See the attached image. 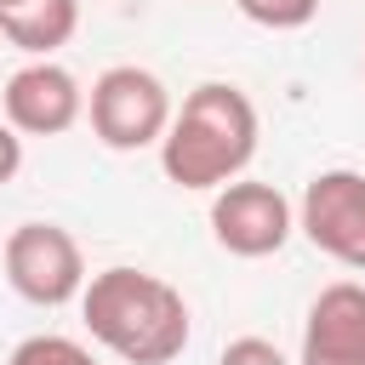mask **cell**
Wrapping results in <instances>:
<instances>
[{
	"label": "cell",
	"instance_id": "1",
	"mask_svg": "<svg viewBox=\"0 0 365 365\" xmlns=\"http://www.w3.org/2000/svg\"><path fill=\"white\" fill-rule=\"evenodd\" d=\"M80 319L91 342L120 354L125 365H171L188 348V302L171 279L148 268H103L80 291Z\"/></svg>",
	"mask_w": 365,
	"mask_h": 365
},
{
	"label": "cell",
	"instance_id": "2",
	"mask_svg": "<svg viewBox=\"0 0 365 365\" xmlns=\"http://www.w3.org/2000/svg\"><path fill=\"white\" fill-rule=\"evenodd\" d=\"M257 103L228 86V80H200L182 108L171 114L165 137H160V171L177 182V188H194V194H217L222 182H234L251 154H257Z\"/></svg>",
	"mask_w": 365,
	"mask_h": 365
},
{
	"label": "cell",
	"instance_id": "3",
	"mask_svg": "<svg viewBox=\"0 0 365 365\" xmlns=\"http://www.w3.org/2000/svg\"><path fill=\"white\" fill-rule=\"evenodd\" d=\"M86 114H91V137L114 154H137V148H160L165 125H171V91L154 68H137V63H114L91 80V97H86Z\"/></svg>",
	"mask_w": 365,
	"mask_h": 365
},
{
	"label": "cell",
	"instance_id": "4",
	"mask_svg": "<svg viewBox=\"0 0 365 365\" xmlns=\"http://www.w3.org/2000/svg\"><path fill=\"white\" fill-rule=\"evenodd\" d=\"M0 262H6V285H11L23 302H34V308L80 302V291H86V279H91L80 240H74L68 228H57V222H17V228L6 234Z\"/></svg>",
	"mask_w": 365,
	"mask_h": 365
},
{
	"label": "cell",
	"instance_id": "5",
	"mask_svg": "<svg viewBox=\"0 0 365 365\" xmlns=\"http://www.w3.org/2000/svg\"><path fill=\"white\" fill-rule=\"evenodd\" d=\"M297 228L308 234L314 251L365 274V171H348V165L314 171L297 200Z\"/></svg>",
	"mask_w": 365,
	"mask_h": 365
},
{
	"label": "cell",
	"instance_id": "6",
	"mask_svg": "<svg viewBox=\"0 0 365 365\" xmlns=\"http://www.w3.org/2000/svg\"><path fill=\"white\" fill-rule=\"evenodd\" d=\"M297 228V205L274 188V182H251V177H234L211 194V240L228 251V257H274L285 251Z\"/></svg>",
	"mask_w": 365,
	"mask_h": 365
},
{
	"label": "cell",
	"instance_id": "7",
	"mask_svg": "<svg viewBox=\"0 0 365 365\" xmlns=\"http://www.w3.org/2000/svg\"><path fill=\"white\" fill-rule=\"evenodd\" d=\"M0 108H6V120H11L23 137H63V131L86 114V91H80V80H74L63 63L29 57V63L6 80Z\"/></svg>",
	"mask_w": 365,
	"mask_h": 365
},
{
	"label": "cell",
	"instance_id": "8",
	"mask_svg": "<svg viewBox=\"0 0 365 365\" xmlns=\"http://www.w3.org/2000/svg\"><path fill=\"white\" fill-rule=\"evenodd\" d=\"M297 365H365V285L359 279H331L308 302Z\"/></svg>",
	"mask_w": 365,
	"mask_h": 365
},
{
	"label": "cell",
	"instance_id": "9",
	"mask_svg": "<svg viewBox=\"0 0 365 365\" xmlns=\"http://www.w3.org/2000/svg\"><path fill=\"white\" fill-rule=\"evenodd\" d=\"M80 29V0H17L0 6V34L23 51V57H51L57 46H68Z\"/></svg>",
	"mask_w": 365,
	"mask_h": 365
},
{
	"label": "cell",
	"instance_id": "10",
	"mask_svg": "<svg viewBox=\"0 0 365 365\" xmlns=\"http://www.w3.org/2000/svg\"><path fill=\"white\" fill-rule=\"evenodd\" d=\"M6 365H97V359H91V348H86V342L57 336V331H40V336H23V342L11 348V359H6Z\"/></svg>",
	"mask_w": 365,
	"mask_h": 365
},
{
	"label": "cell",
	"instance_id": "11",
	"mask_svg": "<svg viewBox=\"0 0 365 365\" xmlns=\"http://www.w3.org/2000/svg\"><path fill=\"white\" fill-rule=\"evenodd\" d=\"M240 17H251L257 29H274V34H291V29H308L319 17V0H234Z\"/></svg>",
	"mask_w": 365,
	"mask_h": 365
},
{
	"label": "cell",
	"instance_id": "12",
	"mask_svg": "<svg viewBox=\"0 0 365 365\" xmlns=\"http://www.w3.org/2000/svg\"><path fill=\"white\" fill-rule=\"evenodd\" d=\"M217 365H291L268 336H234L222 354H217Z\"/></svg>",
	"mask_w": 365,
	"mask_h": 365
},
{
	"label": "cell",
	"instance_id": "13",
	"mask_svg": "<svg viewBox=\"0 0 365 365\" xmlns=\"http://www.w3.org/2000/svg\"><path fill=\"white\" fill-rule=\"evenodd\" d=\"M23 171V131L11 120H0V182H11Z\"/></svg>",
	"mask_w": 365,
	"mask_h": 365
},
{
	"label": "cell",
	"instance_id": "14",
	"mask_svg": "<svg viewBox=\"0 0 365 365\" xmlns=\"http://www.w3.org/2000/svg\"><path fill=\"white\" fill-rule=\"evenodd\" d=\"M0 6H17V0H0Z\"/></svg>",
	"mask_w": 365,
	"mask_h": 365
}]
</instances>
